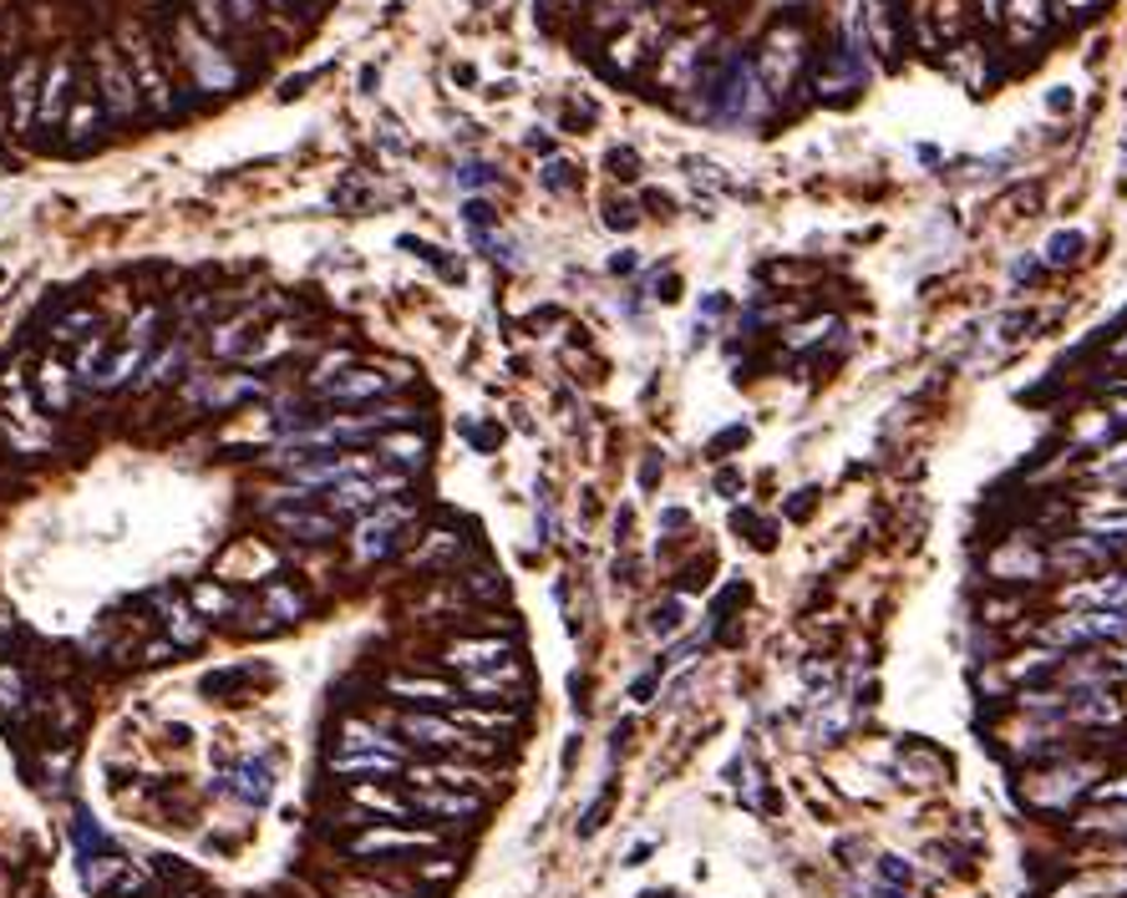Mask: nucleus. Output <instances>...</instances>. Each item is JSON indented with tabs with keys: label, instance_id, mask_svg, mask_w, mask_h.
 I'll use <instances>...</instances> for the list:
<instances>
[{
	"label": "nucleus",
	"instance_id": "56",
	"mask_svg": "<svg viewBox=\"0 0 1127 898\" xmlns=\"http://www.w3.org/2000/svg\"><path fill=\"white\" fill-rule=\"evenodd\" d=\"M1113 422H1123V426H1127V401H1123V407L1113 411Z\"/></svg>",
	"mask_w": 1127,
	"mask_h": 898
},
{
	"label": "nucleus",
	"instance_id": "38",
	"mask_svg": "<svg viewBox=\"0 0 1127 898\" xmlns=\"http://www.w3.org/2000/svg\"><path fill=\"white\" fill-rule=\"evenodd\" d=\"M21 706H26V675L15 670V665H0V711L21 716Z\"/></svg>",
	"mask_w": 1127,
	"mask_h": 898
},
{
	"label": "nucleus",
	"instance_id": "6",
	"mask_svg": "<svg viewBox=\"0 0 1127 898\" xmlns=\"http://www.w3.org/2000/svg\"><path fill=\"white\" fill-rule=\"evenodd\" d=\"M173 41H178V46H168V52H178V62L199 77V87H209V92H229V87L240 81L234 62L224 56V46H213L209 36H199V31H188V26H173Z\"/></svg>",
	"mask_w": 1127,
	"mask_h": 898
},
{
	"label": "nucleus",
	"instance_id": "25",
	"mask_svg": "<svg viewBox=\"0 0 1127 898\" xmlns=\"http://www.w3.org/2000/svg\"><path fill=\"white\" fill-rule=\"evenodd\" d=\"M224 792L244 807H265L269 792H275V777H269V762H234L224 777Z\"/></svg>",
	"mask_w": 1127,
	"mask_h": 898
},
{
	"label": "nucleus",
	"instance_id": "8",
	"mask_svg": "<svg viewBox=\"0 0 1127 898\" xmlns=\"http://www.w3.org/2000/svg\"><path fill=\"white\" fill-rule=\"evenodd\" d=\"M386 696L401 700V706H411V711H452V706H463L467 690L452 686V680H442V675L397 670V675H386Z\"/></svg>",
	"mask_w": 1127,
	"mask_h": 898
},
{
	"label": "nucleus",
	"instance_id": "21",
	"mask_svg": "<svg viewBox=\"0 0 1127 898\" xmlns=\"http://www.w3.org/2000/svg\"><path fill=\"white\" fill-rule=\"evenodd\" d=\"M128 67H133V77H137V87H143V97H147V107L153 112H173V92H168V81H163V71H158V62H153V52H147V41L143 36H128Z\"/></svg>",
	"mask_w": 1127,
	"mask_h": 898
},
{
	"label": "nucleus",
	"instance_id": "15",
	"mask_svg": "<svg viewBox=\"0 0 1127 898\" xmlns=\"http://www.w3.org/2000/svg\"><path fill=\"white\" fill-rule=\"evenodd\" d=\"M279 558L269 543H254V539H240L234 548H229L224 558H219V579H244V584H265L279 574Z\"/></svg>",
	"mask_w": 1127,
	"mask_h": 898
},
{
	"label": "nucleus",
	"instance_id": "23",
	"mask_svg": "<svg viewBox=\"0 0 1127 898\" xmlns=\"http://www.w3.org/2000/svg\"><path fill=\"white\" fill-rule=\"evenodd\" d=\"M1107 558V543L1092 539V533H1067L1047 548V568L1051 574H1076V568H1092Z\"/></svg>",
	"mask_w": 1127,
	"mask_h": 898
},
{
	"label": "nucleus",
	"instance_id": "42",
	"mask_svg": "<svg viewBox=\"0 0 1127 898\" xmlns=\"http://www.w3.org/2000/svg\"><path fill=\"white\" fill-rule=\"evenodd\" d=\"M544 188H554V193H570L574 184H579V173H574V163H564V158H554V163H544Z\"/></svg>",
	"mask_w": 1127,
	"mask_h": 898
},
{
	"label": "nucleus",
	"instance_id": "24",
	"mask_svg": "<svg viewBox=\"0 0 1127 898\" xmlns=\"http://www.w3.org/2000/svg\"><path fill=\"white\" fill-rule=\"evenodd\" d=\"M1067 711L1082 721V727H1117L1123 721V700L1113 696L1107 686H1082V690H1067Z\"/></svg>",
	"mask_w": 1127,
	"mask_h": 898
},
{
	"label": "nucleus",
	"instance_id": "19",
	"mask_svg": "<svg viewBox=\"0 0 1127 898\" xmlns=\"http://www.w3.org/2000/svg\"><path fill=\"white\" fill-rule=\"evenodd\" d=\"M1067 609H1127V574H1102V579H1076L1061 589Z\"/></svg>",
	"mask_w": 1127,
	"mask_h": 898
},
{
	"label": "nucleus",
	"instance_id": "22",
	"mask_svg": "<svg viewBox=\"0 0 1127 898\" xmlns=\"http://www.w3.org/2000/svg\"><path fill=\"white\" fill-rule=\"evenodd\" d=\"M991 574H995V579H1010V584L1047 579V574H1051V568H1047V548H1031L1026 539H1010L1006 548L991 558Z\"/></svg>",
	"mask_w": 1127,
	"mask_h": 898
},
{
	"label": "nucleus",
	"instance_id": "9",
	"mask_svg": "<svg viewBox=\"0 0 1127 898\" xmlns=\"http://www.w3.org/2000/svg\"><path fill=\"white\" fill-rule=\"evenodd\" d=\"M188 589H178V584H158L153 595H147V605L163 614V624H168V640L178 650H199L203 634H209V620H203L199 609L188 605Z\"/></svg>",
	"mask_w": 1127,
	"mask_h": 898
},
{
	"label": "nucleus",
	"instance_id": "55",
	"mask_svg": "<svg viewBox=\"0 0 1127 898\" xmlns=\"http://www.w3.org/2000/svg\"><path fill=\"white\" fill-rule=\"evenodd\" d=\"M717 488H727V492H737V488H742V477H737V473H721V477H717Z\"/></svg>",
	"mask_w": 1127,
	"mask_h": 898
},
{
	"label": "nucleus",
	"instance_id": "5",
	"mask_svg": "<svg viewBox=\"0 0 1127 898\" xmlns=\"http://www.w3.org/2000/svg\"><path fill=\"white\" fill-rule=\"evenodd\" d=\"M407 376H411L407 366L382 370V366H366V361H361V366H351L345 376H335L331 386H320L316 401H320V407H366V401L386 397L391 386H401Z\"/></svg>",
	"mask_w": 1127,
	"mask_h": 898
},
{
	"label": "nucleus",
	"instance_id": "59",
	"mask_svg": "<svg viewBox=\"0 0 1127 898\" xmlns=\"http://www.w3.org/2000/svg\"><path fill=\"white\" fill-rule=\"evenodd\" d=\"M1123 665H1127V650H1123Z\"/></svg>",
	"mask_w": 1127,
	"mask_h": 898
},
{
	"label": "nucleus",
	"instance_id": "11",
	"mask_svg": "<svg viewBox=\"0 0 1127 898\" xmlns=\"http://www.w3.org/2000/svg\"><path fill=\"white\" fill-rule=\"evenodd\" d=\"M513 655H518L513 634H463V640H452V645H442V661H448L452 670H463V675H473V670H493V665L513 661Z\"/></svg>",
	"mask_w": 1127,
	"mask_h": 898
},
{
	"label": "nucleus",
	"instance_id": "35",
	"mask_svg": "<svg viewBox=\"0 0 1127 898\" xmlns=\"http://www.w3.org/2000/svg\"><path fill=\"white\" fill-rule=\"evenodd\" d=\"M92 331H97V310H92V304H77V310H67V315L56 320L52 341H62V345H81Z\"/></svg>",
	"mask_w": 1127,
	"mask_h": 898
},
{
	"label": "nucleus",
	"instance_id": "27",
	"mask_svg": "<svg viewBox=\"0 0 1127 898\" xmlns=\"http://www.w3.org/2000/svg\"><path fill=\"white\" fill-rule=\"evenodd\" d=\"M184 589H188V605L199 609L209 624H224V620H234V614L244 609L240 595H234L229 584H219V579H194V584H184Z\"/></svg>",
	"mask_w": 1127,
	"mask_h": 898
},
{
	"label": "nucleus",
	"instance_id": "49",
	"mask_svg": "<svg viewBox=\"0 0 1127 898\" xmlns=\"http://www.w3.org/2000/svg\"><path fill=\"white\" fill-rule=\"evenodd\" d=\"M1092 797H1097V802H1127V772H1123L1117 781H1102Z\"/></svg>",
	"mask_w": 1127,
	"mask_h": 898
},
{
	"label": "nucleus",
	"instance_id": "50",
	"mask_svg": "<svg viewBox=\"0 0 1127 898\" xmlns=\"http://www.w3.org/2000/svg\"><path fill=\"white\" fill-rule=\"evenodd\" d=\"M605 224H610V229H636V213H630V203H610V209H605Z\"/></svg>",
	"mask_w": 1127,
	"mask_h": 898
},
{
	"label": "nucleus",
	"instance_id": "46",
	"mask_svg": "<svg viewBox=\"0 0 1127 898\" xmlns=\"http://www.w3.org/2000/svg\"><path fill=\"white\" fill-rule=\"evenodd\" d=\"M259 5H265V0H224L229 21H240V26H254V15H259Z\"/></svg>",
	"mask_w": 1127,
	"mask_h": 898
},
{
	"label": "nucleus",
	"instance_id": "58",
	"mask_svg": "<svg viewBox=\"0 0 1127 898\" xmlns=\"http://www.w3.org/2000/svg\"><path fill=\"white\" fill-rule=\"evenodd\" d=\"M184 898H203V894H184Z\"/></svg>",
	"mask_w": 1127,
	"mask_h": 898
},
{
	"label": "nucleus",
	"instance_id": "16",
	"mask_svg": "<svg viewBox=\"0 0 1127 898\" xmlns=\"http://www.w3.org/2000/svg\"><path fill=\"white\" fill-rule=\"evenodd\" d=\"M97 62H102V107L107 118L128 122L137 112V77L128 62H118L112 52H97Z\"/></svg>",
	"mask_w": 1127,
	"mask_h": 898
},
{
	"label": "nucleus",
	"instance_id": "2",
	"mask_svg": "<svg viewBox=\"0 0 1127 898\" xmlns=\"http://www.w3.org/2000/svg\"><path fill=\"white\" fill-rule=\"evenodd\" d=\"M391 721H397L401 736H407L417 752H427V756H457V752L488 756V752H498V741H478L473 731L457 727L448 711H411V706H407V711H397Z\"/></svg>",
	"mask_w": 1127,
	"mask_h": 898
},
{
	"label": "nucleus",
	"instance_id": "28",
	"mask_svg": "<svg viewBox=\"0 0 1127 898\" xmlns=\"http://www.w3.org/2000/svg\"><path fill=\"white\" fill-rule=\"evenodd\" d=\"M254 341H259V315H234V320H224V325L209 335V356H219V361H244Z\"/></svg>",
	"mask_w": 1127,
	"mask_h": 898
},
{
	"label": "nucleus",
	"instance_id": "1",
	"mask_svg": "<svg viewBox=\"0 0 1127 898\" xmlns=\"http://www.w3.org/2000/svg\"><path fill=\"white\" fill-rule=\"evenodd\" d=\"M345 858L351 863H397V858H411V853H432L442 847V832L438 828H407V822H372L345 838Z\"/></svg>",
	"mask_w": 1127,
	"mask_h": 898
},
{
	"label": "nucleus",
	"instance_id": "47",
	"mask_svg": "<svg viewBox=\"0 0 1127 898\" xmlns=\"http://www.w3.org/2000/svg\"><path fill=\"white\" fill-rule=\"evenodd\" d=\"M610 173H615V178H636V173H640V158L630 153V147H615V153H610Z\"/></svg>",
	"mask_w": 1127,
	"mask_h": 898
},
{
	"label": "nucleus",
	"instance_id": "44",
	"mask_svg": "<svg viewBox=\"0 0 1127 898\" xmlns=\"http://www.w3.org/2000/svg\"><path fill=\"white\" fill-rule=\"evenodd\" d=\"M1082 828H1092V832H1117V838H1127V812H1092V818H1082Z\"/></svg>",
	"mask_w": 1127,
	"mask_h": 898
},
{
	"label": "nucleus",
	"instance_id": "53",
	"mask_svg": "<svg viewBox=\"0 0 1127 898\" xmlns=\"http://www.w3.org/2000/svg\"><path fill=\"white\" fill-rule=\"evenodd\" d=\"M1047 102H1051V112H1067V107H1072V92H1051Z\"/></svg>",
	"mask_w": 1127,
	"mask_h": 898
},
{
	"label": "nucleus",
	"instance_id": "32",
	"mask_svg": "<svg viewBox=\"0 0 1127 898\" xmlns=\"http://www.w3.org/2000/svg\"><path fill=\"white\" fill-rule=\"evenodd\" d=\"M67 97H71V56H56L52 77H46V87H41V118L56 122L62 118V107H67Z\"/></svg>",
	"mask_w": 1127,
	"mask_h": 898
},
{
	"label": "nucleus",
	"instance_id": "18",
	"mask_svg": "<svg viewBox=\"0 0 1127 898\" xmlns=\"http://www.w3.org/2000/svg\"><path fill=\"white\" fill-rule=\"evenodd\" d=\"M407 756L401 752H335L331 756V777H351V781H382V777H401Z\"/></svg>",
	"mask_w": 1127,
	"mask_h": 898
},
{
	"label": "nucleus",
	"instance_id": "51",
	"mask_svg": "<svg viewBox=\"0 0 1127 898\" xmlns=\"http://www.w3.org/2000/svg\"><path fill=\"white\" fill-rule=\"evenodd\" d=\"M143 655H147V665H163V661H173V655H178V645H173V640H153Z\"/></svg>",
	"mask_w": 1127,
	"mask_h": 898
},
{
	"label": "nucleus",
	"instance_id": "41",
	"mask_svg": "<svg viewBox=\"0 0 1127 898\" xmlns=\"http://www.w3.org/2000/svg\"><path fill=\"white\" fill-rule=\"evenodd\" d=\"M194 15L203 21V31H209V36H229V11H224V0H194Z\"/></svg>",
	"mask_w": 1127,
	"mask_h": 898
},
{
	"label": "nucleus",
	"instance_id": "20",
	"mask_svg": "<svg viewBox=\"0 0 1127 898\" xmlns=\"http://www.w3.org/2000/svg\"><path fill=\"white\" fill-rule=\"evenodd\" d=\"M463 690L467 700H523V665L513 655V661L493 665V670H473L463 675Z\"/></svg>",
	"mask_w": 1127,
	"mask_h": 898
},
{
	"label": "nucleus",
	"instance_id": "13",
	"mask_svg": "<svg viewBox=\"0 0 1127 898\" xmlns=\"http://www.w3.org/2000/svg\"><path fill=\"white\" fill-rule=\"evenodd\" d=\"M345 807H351V812H366L372 822H407L411 812H417L411 792H391L382 781H356V787L345 792Z\"/></svg>",
	"mask_w": 1127,
	"mask_h": 898
},
{
	"label": "nucleus",
	"instance_id": "29",
	"mask_svg": "<svg viewBox=\"0 0 1127 898\" xmlns=\"http://www.w3.org/2000/svg\"><path fill=\"white\" fill-rule=\"evenodd\" d=\"M335 741H341V752H401L407 756V746H401L397 736H386L382 721H366V716H345Z\"/></svg>",
	"mask_w": 1127,
	"mask_h": 898
},
{
	"label": "nucleus",
	"instance_id": "37",
	"mask_svg": "<svg viewBox=\"0 0 1127 898\" xmlns=\"http://www.w3.org/2000/svg\"><path fill=\"white\" fill-rule=\"evenodd\" d=\"M341 898H417L411 888L391 884V878H345Z\"/></svg>",
	"mask_w": 1127,
	"mask_h": 898
},
{
	"label": "nucleus",
	"instance_id": "17",
	"mask_svg": "<svg viewBox=\"0 0 1127 898\" xmlns=\"http://www.w3.org/2000/svg\"><path fill=\"white\" fill-rule=\"evenodd\" d=\"M411 807L438 822H473L483 812L478 792H448V787H411Z\"/></svg>",
	"mask_w": 1127,
	"mask_h": 898
},
{
	"label": "nucleus",
	"instance_id": "7",
	"mask_svg": "<svg viewBox=\"0 0 1127 898\" xmlns=\"http://www.w3.org/2000/svg\"><path fill=\"white\" fill-rule=\"evenodd\" d=\"M407 508L401 502H382L376 513L356 518V533H351V554H356V564H376V558H386L391 548H397L401 539H407Z\"/></svg>",
	"mask_w": 1127,
	"mask_h": 898
},
{
	"label": "nucleus",
	"instance_id": "26",
	"mask_svg": "<svg viewBox=\"0 0 1127 898\" xmlns=\"http://www.w3.org/2000/svg\"><path fill=\"white\" fill-rule=\"evenodd\" d=\"M259 609H265V614H275L279 624H295V620H306V614H310V595L295 579H279V574H275V579L259 584Z\"/></svg>",
	"mask_w": 1127,
	"mask_h": 898
},
{
	"label": "nucleus",
	"instance_id": "39",
	"mask_svg": "<svg viewBox=\"0 0 1127 898\" xmlns=\"http://www.w3.org/2000/svg\"><path fill=\"white\" fill-rule=\"evenodd\" d=\"M1082 250H1087V239L1076 234V229H1067V234H1057L1047 250H1041V259H1047V265H1072Z\"/></svg>",
	"mask_w": 1127,
	"mask_h": 898
},
{
	"label": "nucleus",
	"instance_id": "33",
	"mask_svg": "<svg viewBox=\"0 0 1127 898\" xmlns=\"http://www.w3.org/2000/svg\"><path fill=\"white\" fill-rule=\"evenodd\" d=\"M250 680H254L250 665H224V670H209V675H203V696H213V700H240L244 690H250Z\"/></svg>",
	"mask_w": 1127,
	"mask_h": 898
},
{
	"label": "nucleus",
	"instance_id": "48",
	"mask_svg": "<svg viewBox=\"0 0 1127 898\" xmlns=\"http://www.w3.org/2000/svg\"><path fill=\"white\" fill-rule=\"evenodd\" d=\"M813 508H818V488H803V498L787 502V518H797V523H803V518H808Z\"/></svg>",
	"mask_w": 1127,
	"mask_h": 898
},
{
	"label": "nucleus",
	"instance_id": "54",
	"mask_svg": "<svg viewBox=\"0 0 1127 898\" xmlns=\"http://www.w3.org/2000/svg\"><path fill=\"white\" fill-rule=\"evenodd\" d=\"M650 690H655V675H645V680H636V700H650Z\"/></svg>",
	"mask_w": 1127,
	"mask_h": 898
},
{
	"label": "nucleus",
	"instance_id": "36",
	"mask_svg": "<svg viewBox=\"0 0 1127 898\" xmlns=\"http://www.w3.org/2000/svg\"><path fill=\"white\" fill-rule=\"evenodd\" d=\"M184 366H188V351H184V341H178V345H168V351H158V356H153V366L143 370V386L173 381V376H184Z\"/></svg>",
	"mask_w": 1127,
	"mask_h": 898
},
{
	"label": "nucleus",
	"instance_id": "14",
	"mask_svg": "<svg viewBox=\"0 0 1127 898\" xmlns=\"http://www.w3.org/2000/svg\"><path fill=\"white\" fill-rule=\"evenodd\" d=\"M372 452H376V463L386 467V473H401V477H411V473H422L427 467V436H417V432H407V426H397V432H382L372 442Z\"/></svg>",
	"mask_w": 1127,
	"mask_h": 898
},
{
	"label": "nucleus",
	"instance_id": "4",
	"mask_svg": "<svg viewBox=\"0 0 1127 898\" xmlns=\"http://www.w3.org/2000/svg\"><path fill=\"white\" fill-rule=\"evenodd\" d=\"M1041 640H1051L1057 650L1127 640V609H1067L1061 620H1051L1047 630H1041Z\"/></svg>",
	"mask_w": 1127,
	"mask_h": 898
},
{
	"label": "nucleus",
	"instance_id": "3",
	"mask_svg": "<svg viewBox=\"0 0 1127 898\" xmlns=\"http://www.w3.org/2000/svg\"><path fill=\"white\" fill-rule=\"evenodd\" d=\"M1097 777H1102V762H1067V766H1051V772H1036L1026 777V802L1036 812H1067L1076 797H1092L1097 792Z\"/></svg>",
	"mask_w": 1127,
	"mask_h": 898
},
{
	"label": "nucleus",
	"instance_id": "57",
	"mask_svg": "<svg viewBox=\"0 0 1127 898\" xmlns=\"http://www.w3.org/2000/svg\"><path fill=\"white\" fill-rule=\"evenodd\" d=\"M265 5H290V0H265Z\"/></svg>",
	"mask_w": 1127,
	"mask_h": 898
},
{
	"label": "nucleus",
	"instance_id": "52",
	"mask_svg": "<svg viewBox=\"0 0 1127 898\" xmlns=\"http://www.w3.org/2000/svg\"><path fill=\"white\" fill-rule=\"evenodd\" d=\"M463 184L467 188H478V184H493V173L483 168V163H467V173H463Z\"/></svg>",
	"mask_w": 1127,
	"mask_h": 898
},
{
	"label": "nucleus",
	"instance_id": "43",
	"mask_svg": "<svg viewBox=\"0 0 1127 898\" xmlns=\"http://www.w3.org/2000/svg\"><path fill=\"white\" fill-rule=\"evenodd\" d=\"M463 584H467V595H478V599H498V595H504V579H498L493 568H473Z\"/></svg>",
	"mask_w": 1127,
	"mask_h": 898
},
{
	"label": "nucleus",
	"instance_id": "34",
	"mask_svg": "<svg viewBox=\"0 0 1127 898\" xmlns=\"http://www.w3.org/2000/svg\"><path fill=\"white\" fill-rule=\"evenodd\" d=\"M143 356H147V345H122L118 356L107 361L102 370H97V391H112V386H122V381H133V370L143 366Z\"/></svg>",
	"mask_w": 1127,
	"mask_h": 898
},
{
	"label": "nucleus",
	"instance_id": "10",
	"mask_svg": "<svg viewBox=\"0 0 1127 898\" xmlns=\"http://www.w3.org/2000/svg\"><path fill=\"white\" fill-rule=\"evenodd\" d=\"M269 523H275L285 539H295V543H331L335 533H341V518H335L325 502H316V498L285 502V508H275V513H269Z\"/></svg>",
	"mask_w": 1127,
	"mask_h": 898
},
{
	"label": "nucleus",
	"instance_id": "45",
	"mask_svg": "<svg viewBox=\"0 0 1127 898\" xmlns=\"http://www.w3.org/2000/svg\"><path fill=\"white\" fill-rule=\"evenodd\" d=\"M676 624H681V605H676V599H665V605L650 614V630H655V634H671Z\"/></svg>",
	"mask_w": 1127,
	"mask_h": 898
},
{
	"label": "nucleus",
	"instance_id": "31",
	"mask_svg": "<svg viewBox=\"0 0 1127 898\" xmlns=\"http://www.w3.org/2000/svg\"><path fill=\"white\" fill-rule=\"evenodd\" d=\"M295 345H300V325H290V320H279V325L259 331V341L250 345V356H244V366H269V361H279L285 351H295Z\"/></svg>",
	"mask_w": 1127,
	"mask_h": 898
},
{
	"label": "nucleus",
	"instance_id": "40",
	"mask_svg": "<svg viewBox=\"0 0 1127 898\" xmlns=\"http://www.w3.org/2000/svg\"><path fill=\"white\" fill-rule=\"evenodd\" d=\"M1082 533H1092V539H1127V513H1092L1082 518Z\"/></svg>",
	"mask_w": 1127,
	"mask_h": 898
},
{
	"label": "nucleus",
	"instance_id": "30",
	"mask_svg": "<svg viewBox=\"0 0 1127 898\" xmlns=\"http://www.w3.org/2000/svg\"><path fill=\"white\" fill-rule=\"evenodd\" d=\"M71 376H77V370H67L62 361H41V366H36V397H41V407H46V411H71V401H77Z\"/></svg>",
	"mask_w": 1127,
	"mask_h": 898
},
{
	"label": "nucleus",
	"instance_id": "12",
	"mask_svg": "<svg viewBox=\"0 0 1127 898\" xmlns=\"http://www.w3.org/2000/svg\"><path fill=\"white\" fill-rule=\"evenodd\" d=\"M401 777H407V787H448V792H473V787H483V781H488V772L452 762V756H432V762H411Z\"/></svg>",
	"mask_w": 1127,
	"mask_h": 898
}]
</instances>
